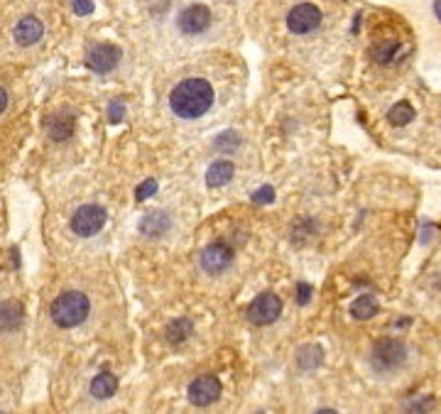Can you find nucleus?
Masks as SVG:
<instances>
[{"instance_id":"5701e85b","label":"nucleus","mask_w":441,"mask_h":414,"mask_svg":"<svg viewBox=\"0 0 441 414\" xmlns=\"http://www.w3.org/2000/svg\"><path fill=\"white\" fill-rule=\"evenodd\" d=\"M157 192V181L155 179H147L145 184H140V187H138V199H147V197H152V194Z\"/></svg>"},{"instance_id":"4468645a","label":"nucleus","mask_w":441,"mask_h":414,"mask_svg":"<svg viewBox=\"0 0 441 414\" xmlns=\"http://www.w3.org/2000/svg\"><path fill=\"white\" fill-rule=\"evenodd\" d=\"M91 392L99 399L113 397V395L118 392V378L110 373H101L99 378H94V383H91Z\"/></svg>"},{"instance_id":"9d476101","label":"nucleus","mask_w":441,"mask_h":414,"mask_svg":"<svg viewBox=\"0 0 441 414\" xmlns=\"http://www.w3.org/2000/svg\"><path fill=\"white\" fill-rule=\"evenodd\" d=\"M120 57H123V52H120L115 44H99V47H94L88 52L86 64H88V69H94V72L108 74L110 69L118 67Z\"/></svg>"},{"instance_id":"2eb2a0df","label":"nucleus","mask_w":441,"mask_h":414,"mask_svg":"<svg viewBox=\"0 0 441 414\" xmlns=\"http://www.w3.org/2000/svg\"><path fill=\"white\" fill-rule=\"evenodd\" d=\"M22 321V306L20 304H3L0 306V329L3 331H13L20 326Z\"/></svg>"},{"instance_id":"a878e982","label":"nucleus","mask_w":441,"mask_h":414,"mask_svg":"<svg viewBox=\"0 0 441 414\" xmlns=\"http://www.w3.org/2000/svg\"><path fill=\"white\" fill-rule=\"evenodd\" d=\"M272 189L270 187H265L263 192H255V201H263V204H267V201H272Z\"/></svg>"},{"instance_id":"0eeeda50","label":"nucleus","mask_w":441,"mask_h":414,"mask_svg":"<svg viewBox=\"0 0 441 414\" xmlns=\"http://www.w3.org/2000/svg\"><path fill=\"white\" fill-rule=\"evenodd\" d=\"M280 314H282V301L280 297L272 295V292H265V295L255 297L248 309V319L253 321L255 326H267V324H272Z\"/></svg>"},{"instance_id":"9b49d317","label":"nucleus","mask_w":441,"mask_h":414,"mask_svg":"<svg viewBox=\"0 0 441 414\" xmlns=\"http://www.w3.org/2000/svg\"><path fill=\"white\" fill-rule=\"evenodd\" d=\"M42 35H44V25H42V20L35 15H25L15 25V30H13V37H15V42L20 47H32V44H37V42L42 40Z\"/></svg>"},{"instance_id":"6ab92c4d","label":"nucleus","mask_w":441,"mask_h":414,"mask_svg":"<svg viewBox=\"0 0 441 414\" xmlns=\"http://www.w3.org/2000/svg\"><path fill=\"white\" fill-rule=\"evenodd\" d=\"M397 47H400V42L397 40H385V42H378L373 47V57L378 59L380 64H388L394 59V54H397Z\"/></svg>"},{"instance_id":"cd10ccee","label":"nucleus","mask_w":441,"mask_h":414,"mask_svg":"<svg viewBox=\"0 0 441 414\" xmlns=\"http://www.w3.org/2000/svg\"><path fill=\"white\" fill-rule=\"evenodd\" d=\"M6 106H8V94H6V88H0V113L6 110Z\"/></svg>"},{"instance_id":"7ed1b4c3","label":"nucleus","mask_w":441,"mask_h":414,"mask_svg":"<svg viewBox=\"0 0 441 414\" xmlns=\"http://www.w3.org/2000/svg\"><path fill=\"white\" fill-rule=\"evenodd\" d=\"M405 361H407V348L397 338H383V341H378L373 348V356H370V363H373V367L378 373H392Z\"/></svg>"},{"instance_id":"f8f14e48","label":"nucleus","mask_w":441,"mask_h":414,"mask_svg":"<svg viewBox=\"0 0 441 414\" xmlns=\"http://www.w3.org/2000/svg\"><path fill=\"white\" fill-rule=\"evenodd\" d=\"M44 128H47V135L52 138V140L62 142V140H67V138H72L74 120L69 118V115H52V118H47Z\"/></svg>"},{"instance_id":"ddd939ff","label":"nucleus","mask_w":441,"mask_h":414,"mask_svg":"<svg viewBox=\"0 0 441 414\" xmlns=\"http://www.w3.org/2000/svg\"><path fill=\"white\" fill-rule=\"evenodd\" d=\"M231 176H233V165H231L228 160H218L208 167L206 184L208 187H224V184H228L231 181Z\"/></svg>"},{"instance_id":"39448f33","label":"nucleus","mask_w":441,"mask_h":414,"mask_svg":"<svg viewBox=\"0 0 441 414\" xmlns=\"http://www.w3.org/2000/svg\"><path fill=\"white\" fill-rule=\"evenodd\" d=\"M176 27L187 37H197L211 27V10L203 3H192L176 15Z\"/></svg>"},{"instance_id":"1a4fd4ad","label":"nucleus","mask_w":441,"mask_h":414,"mask_svg":"<svg viewBox=\"0 0 441 414\" xmlns=\"http://www.w3.org/2000/svg\"><path fill=\"white\" fill-rule=\"evenodd\" d=\"M231 260H233V250H231L228 245H226V243H213L201 253L199 265H201L203 272L218 274V272H224V270L228 267Z\"/></svg>"},{"instance_id":"412c9836","label":"nucleus","mask_w":441,"mask_h":414,"mask_svg":"<svg viewBox=\"0 0 441 414\" xmlns=\"http://www.w3.org/2000/svg\"><path fill=\"white\" fill-rule=\"evenodd\" d=\"M189 333H192L189 319H179V321H174V324H169V329H167V341L179 343V341H184Z\"/></svg>"},{"instance_id":"bb28decb","label":"nucleus","mask_w":441,"mask_h":414,"mask_svg":"<svg viewBox=\"0 0 441 414\" xmlns=\"http://www.w3.org/2000/svg\"><path fill=\"white\" fill-rule=\"evenodd\" d=\"M120 115H123V106L120 104L110 106V120H120Z\"/></svg>"},{"instance_id":"c85d7f7f","label":"nucleus","mask_w":441,"mask_h":414,"mask_svg":"<svg viewBox=\"0 0 441 414\" xmlns=\"http://www.w3.org/2000/svg\"><path fill=\"white\" fill-rule=\"evenodd\" d=\"M434 13H436V17L441 20V0H436V3H434Z\"/></svg>"},{"instance_id":"b1692460","label":"nucleus","mask_w":441,"mask_h":414,"mask_svg":"<svg viewBox=\"0 0 441 414\" xmlns=\"http://www.w3.org/2000/svg\"><path fill=\"white\" fill-rule=\"evenodd\" d=\"M74 10H76L78 15H91V13H94V3H91V0H74Z\"/></svg>"},{"instance_id":"6e6552de","label":"nucleus","mask_w":441,"mask_h":414,"mask_svg":"<svg viewBox=\"0 0 441 414\" xmlns=\"http://www.w3.org/2000/svg\"><path fill=\"white\" fill-rule=\"evenodd\" d=\"M218 397H221V383L213 375H203V378H197L189 385V402L197 404V407H208Z\"/></svg>"},{"instance_id":"f3484780","label":"nucleus","mask_w":441,"mask_h":414,"mask_svg":"<svg viewBox=\"0 0 441 414\" xmlns=\"http://www.w3.org/2000/svg\"><path fill=\"white\" fill-rule=\"evenodd\" d=\"M167 226H169V223H167V218H162V213H150V216L140 223V231L145 235H152V238H155V235L165 233Z\"/></svg>"},{"instance_id":"dca6fc26","label":"nucleus","mask_w":441,"mask_h":414,"mask_svg":"<svg viewBox=\"0 0 441 414\" xmlns=\"http://www.w3.org/2000/svg\"><path fill=\"white\" fill-rule=\"evenodd\" d=\"M351 314L356 316V319H370V316H375L378 314V301H375V297L373 295L358 297V299L353 301Z\"/></svg>"},{"instance_id":"393cba45","label":"nucleus","mask_w":441,"mask_h":414,"mask_svg":"<svg viewBox=\"0 0 441 414\" xmlns=\"http://www.w3.org/2000/svg\"><path fill=\"white\" fill-rule=\"evenodd\" d=\"M309 297H312V287L299 285V290H297V301H299V304H306V301H309Z\"/></svg>"},{"instance_id":"f257e3e1","label":"nucleus","mask_w":441,"mask_h":414,"mask_svg":"<svg viewBox=\"0 0 441 414\" xmlns=\"http://www.w3.org/2000/svg\"><path fill=\"white\" fill-rule=\"evenodd\" d=\"M211 104H213V88L201 76L184 78L182 83H176L169 96L172 113L184 120H197L201 115H206Z\"/></svg>"},{"instance_id":"20e7f679","label":"nucleus","mask_w":441,"mask_h":414,"mask_svg":"<svg viewBox=\"0 0 441 414\" xmlns=\"http://www.w3.org/2000/svg\"><path fill=\"white\" fill-rule=\"evenodd\" d=\"M324 13L317 3H297L287 13V27L292 35H314L322 27Z\"/></svg>"},{"instance_id":"4be33fe9","label":"nucleus","mask_w":441,"mask_h":414,"mask_svg":"<svg viewBox=\"0 0 441 414\" xmlns=\"http://www.w3.org/2000/svg\"><path fill=\"white\" fill-rule=\"evenodd\" d=\"M240 145V138L235 133H224L221 138L216 140V147L218 150H235V147Z\"/></svg>"},{"instance_id":"a211bd4d","label":"nucleus","mask_w":441,"mask_h":414,"mask_svg":"<svg viewBox=\"0 0 441 414\" xmlns=\"http://www.w3.org/2000/svg\"><path fill=\"white\" fill-rule=\"evenodd\" d=\"M415 118V108H412L407 101H402V104H397L392 110L388 113V120L392 125H397V128H402V125H407L410 120Z\"/></svg>"},{"instance_id":"423d86ee","label":"nucleus","mask_w":441,"mask_h":414,"mask_svg":"<svg viewBox=\"0 0 441 414\" xmlns=\"http://www.w3.org/2000/svg\"><path fill=\"white\" fill-rule=\"evenodd\" d=\"M106 223V211L101 206H96V204H88V206H81L76 213L72 216V231L76 235H83V238H88V235H96L103 228Z\"/></svg>"},{"instance_id":"f03ea898","label":"nucleus","mask_w":441,"mask_h":414,"mask_svg":"<svg viewBox=\"0 0 441 414\" xmlns=\"http://www.w3.org/2000/svg\"><path fill=\"white\" fill-rule=\"evenodd\" d=\"M49 314H52L57 326L62 329L78 326L88 316V297L83 295V292H64V295H59L57 299H54Z\"/></svg>"},{"instance_id":"aec40b11","label":"nucleus","mask_w":441,"mask_h":414,"mask_svg":"<svg viewBox=\"0 0 441 414\" xmlns=\"http://www.w3.org/2000/svg\"><path fill=\"white\" fill-rule=\"evenodd\" d=\"M299 367H304V370H314V367L322 363V348L319 346H306V348H301V353H299Z\"/></svg>"}]
</instances>
